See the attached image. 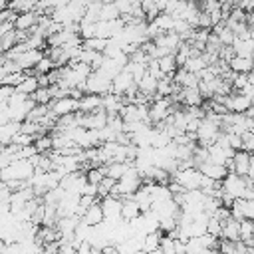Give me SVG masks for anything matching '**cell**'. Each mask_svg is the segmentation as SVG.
Instances as JSON below:
<instances>
[{
    "instance_id": "obj_1",
    "label": "cell",
    "mask_w": 254,
    "mask_h": 254,
    "mask_svg": "<svg viewBox=\"0 0 254 254\" xmlns=\"http://www.w3.org/2000/svg\"><path fill=\"white\" fill-rule=\"evenodd\" d=\"M36 175V167L28 159L14 161L10 167L2 169V181H30Z\"/></svg>"
},
{
    "instance_id": "obj_2",
    "label": "cell",
    "mask_w": 254,
    "mask_h": 254,
    "mask_svg": "<svg viewBox=\"0 0 254 254\" xmlns=\"http://www.w3.org/2000/svg\"><path fill=\"white\" fill-rule=\"evenodd\" d=\"M254 181L250 177H240L236 173H228V177L222 181V189L226 194L234 196V198H244L248 187H252Z\"/></svg>"
},
{
    "instance_id": "obj_3",
    "label": "cell",
    "mask_w": 254,
    "mask_h": 254,
    "mask_svg": "<svg viewBox=\"0 0 254 254\" xmlns=\"http://www.w3.org/2000/svg\"><path fill=\"white\" fill-rule=\"evenodd\" d=\"M111 91H113V79L101 69L93 71L85 81V93L105 95V93H111Z\"/></svg>"
},
{
    "instance_id": "obj_4",
    "label": "cell",
    "mask_w": 254,
    "mask_h": 254,
    "mask_svg": "<svg viewBox=\"0 0 254 254\" xmlns=\"http://www.w3.org/2000/svg\"><path fill=\"white\" fill-rule=\"evenodd\" d=\"M101 202V208H103V214H105V222H109L113 228L123 222V216H121V210H123V200L115 194H109L105 198L99 200Z\"/></svg>"
},
{
    "instance_id": "obj_5",
    "label": "cell",
    "mask_w": 254,
    "mask_h": 254,
    "mask_svg": "<svg viewBox=\"0 0 254 254\" xmlns=\"http://www.w3.org/2000/svg\"><path fill=\"white\" fill-rule=\"evenodd\" d=\"M171 179L181 183L187 190H198L202 187V173L196 167H190V169H185V171H177V173L171 175Z\"/></svg>"
},
{
    "instance_id": "obj_6",
    "label": "cell",
    "mask_w": 254,
    "mask_h": 254,
    "mask_svg": "<svg viewBox=\"0 0 254 254\" xmlns=\"http://www.w3.org/2000/svg\"><path fill=\"white\" fill-rule=\"evenodd\" d=\"M224 105L230 113H246L252 107V99L242 91H232L230 95L224 97Z\"/></svg>"
},
{
    "instance_id": "obj_7",
    "label": "cell",
    "mask_w": 254,
    "mask_h": 254,
    "mask_svg": "<svg viewBox=\"0 0 254 254\" xmlns=\"http://www.w3.org/2000/svg\"><path fill=\"white\" fill-rule=\"evenodd\" d=\"M50 109L56 117H64V115H71L79 111V99L75 97H64V99H54L50 103Z\"/></svg>"
},
{
    "instance_id": "obj_8",
    "label": "cell",
    "mask_w": 254,
    "mask_h": 254,
    "mask_svg": "<svg viewBox=\"0 0 254 254\" xmlns=\"http://www.w3.org/2000/svg\"><path fill=\"white\" fill-rule=\"evenodd\" d=\"M81 127L83 129H95V131H101L107 127V111L101 107L97 109L95 113H83L81 117Z\"/></svg>"
},
{
    "instance_id": "obj_9",
    "label": "cell",
    "mask_w": 254,
    "mask_h": 254,
    "mask_svg": "<svg viewBox=\"0 0 254 254\" xmlns=\"http://www.w3.org/2000/svg\"><path fill=\"white\" fill-rule=\"evenodd\" d=\"M232 216L236 220H254V200L250 198H236L232 208Z\"/></svg>"
},
{
    "instance_id": "obj_10",
    "label": "cell",
    "mask_w": 254,
    "mask_h": 254,
    "mask_svg": "<svg viewBox=\"0 0 254 254\" xmlns=\"http://www.w3.org/2000/svg\"><path fill=\"white\" fill-rule=\"evenodd\" d=\"M250 161H252V155L248 151H236L234 157H232V167L228 171L230 173H236L240 177H248V173H250Z\"/></svg>"
},
{
    "instance_id": "obj_11",
    "label": "cell",
    "mask_w": 254,
    "mask_h": 254,
    "mask_svg": "<svg viewBox=\"0 0 254 254\" xmlns=\"http://www.w3.org/2000/svg\"><path fill=\"white\" fill-rule=\"evenodd\" d=\"M198 171H200L202 175H206L208 179H212V181H224V179L228 177L226 165H216V163H212V161L202 163V165L198 167Z\"/></svg>"
},
{
    "instance_id": "obj_12",
    "label": "cell",
    "mask_w": 254,
    "mask_h": 254,
    "mask_svg": "<svg viewBox=\"0 0 254 254\" xmlns=\"http://www.w3.org/2000/svg\"><path fill=\"white\" fill-rule=\"evenodd\" d=\"M101 107H103V95L85 93V95L79 97V111L81 113H95Z\"/></svg>"
},
{
    "instance_id": "obj_13",
    "label": "cell",
    "mask_w": 254,
    "mask_h": 254,
    "mask_svg": "<svg viewBox=\"0 0 254 254\" xmlns=\"http://www.w3.org/2000/svg\"><path fill=\"white\" fill-rule=\"evenodd\" d=\"M81 220H83L85 224H89V226H99L101 222H105V214H103L101 202H99V200H95V202H93V204L83 212Z\"/></svg>"
},
{
    "instance_id": "obj_14",
    "label": "cell",
    "mask_w": 254,
    "mask_h": 254,
    "mask_svg": "<svg viewBox=\"0 0 254 254\" xmlns=\"http://www.w3.org/2000/svg\"><path fill=\"white\" fill-rule=\"evenodd\" d=\"M133 83H137V81L133 79V75H131L127 69H123V71H121L119 75H115V79H113V93L125 97V93L129 91V87H131Z\"/></svg>"
},
{
    "instance_id": "obj_15",
    "label": "cell",
    "mask_w": 254,
    "mask_h": 254,
    "mask_svg": "<svg viewBox=\"0 0 254 254\" xmlns=\"http://www.w3.org/2000/svg\"><path fill=\"white\" fill-rule=\"evenodd\" d=\"M220 238L228 240V242H238L240 240V220H236L234 216H230L224 224H222V234Z\"/></svg>"
},
{
    "instance_id": "obj_16",
    "label": "cell",
    "mask_w": 254,
    "mask_h": 254,
    "mask_svg": "<svg viewBox=\"0 0 254 254\" xmlns=\"http://www.w3.org/2000/svg\"><path fill=\"white\" fill-rule=\"evenodd\" d=\"M40 22V14L34 10V12H24V14H18L16 18V30H26V32H32Z\"/></svg>"
},
{
    "instance_id": "obj_17",
    "label": "cell",
    "mask_w": 254,
    "mask_h": 254,
    "mask_svg": "<svg viewBox=\"0 0 254 254\" xmlns=\"http://www.w3.org/2000/svg\"><path fill=\"white\" fill-rule=\"evenodd\" d=\"M22 131V123L20 121H10L6 125H0V139H2V147L12 145V139Z\"/></svg>"
},
{
    "instance_id": "obj_18",
    "label": "cell",
    "mask_w": 254,
    "mask_h": 254,
    "mask_svg": "<svg viewBox=\"0 0 254 254\" xmlns=\"http://www.w3.org/2000/svg\"><path fill=\"white\" fill-rule=\"evenodd\" d=\"M121 216L125 222H133L135 218L141 216V206L137 204V200L133 196L129 198H123V210H121Z\"/></svg>"
},
{
    "instance_id": "obj_19",
    "label": "cell",
    "mask_w": 254,
    "mask_h": 254,
    "mask_svg": "<svg viewBox=\"0 0 254 254\" xmlns=\"http://www.w3.org/2000/svg\"><path fill=\"white\" fill-rule=\"evenodd\" d=\"M131 167H133V163L113 161V163L105 165V175H107V177H111V179H115V181H119V179H123V177L129 173V169H131Z\"/></svg>"
},
{
    "instance_id": "obj_20",
    "label": "cell",
    "mask_w": 254,
    "mask_h": 254,
    "mask_svg": "<svg viewBox=\"0 0 254 254\" xmlns=\"http://www.w3.org/2000/svg\"><path fill=\"white\" fill-rule=\"evenodd\" d=\"M214 34L220 38V42H222V46H232L234 44V40H236V34L226 26V20L224 22H220V24H216L214 28Z\"/></svg>"
},
{
    "instance_id": "obj_21",
    "label": "cell",
    "mask_w": 254,
    "mask_h": 254,
    "mask_svg": "<svg viewBox=\"0 0 254 254\" xmlns=\"http://www.w3.org/2000/svg\"><path fill=\"white\" fill-rule=\"evenodd\" d=\"M228 65H230V69H232L234 73H250V71L254 69L252 58H240V56H236Z\"/></svg>"
},
{
    "instance_id": "obj_22",
    "label": "cell",
    "mask_w": 254,
    "mask_h": 254,
    "mask_svg": "<svg viewBox=\"0 0 254 254\" xmlns=\"http://www.w3.org/2000/svg\"><path fill=\"white\" fill-rule=\"evenodd\" d=\"M232 48H234L236 56H240V58H252L254 56V40H240V38H236Z\"/></svg>"
},
{
    "instance_id": "obj_23",
    "label": "cell",
    "mask_w": 254,
    "mask_h": 254,
    "mask_svg": "<svg viewBox=\"0 0 254 254\" xmlns=\"http://www.w3.org/2000/svg\"><path fill=\"white\" fill-rule=\"evenodd\" d=\"M40 89V81H38V75H26V79L16 87V91L20 93H26V95H34L36 91Z\"/></svg>"
},
{
    "instance_id": "obj_24",
    "label": "cell",
    "mask_w": 254,
    "mask_h": 254,
    "mask_svg": "<svg viewBox=\"0 0 254 254\" xmlns=\"http://www.w3.org/2000/svg\"><path fill=\"white\" fill-rule=\"evenodd\" d=\"M159 67H161V71H163L165 75H169V77H173V75L177 73V69H179V65H177V58H175V54H169V56H165V58H161V60H159Z\"/></svg>"
},
{
    "instance_id": "obj_25",
    "label": "cell",
    "mask_w": 254,
    "mask_h": 254,
    "mask_svg": "<svg viewBox=\"0 0 254 254\" xmlns=\"http://www.w3.org/2000/svg\"><path fill=\"white\" fill-rule=\"evenodd\" d=\"M163 236H165V232H163V230H157V232L147 234V236H145V240H143V250H145V252L159 250V248H161V238H163Z\"/></svg>"
},
{
    "instance_id": "obj_26",
    "label": "cell",
    "mask_w": 254,
    "mask_h": 254,
    "mask_svg": "<svg viewBox=\"0 0 254 254\" xmlns=\"http://www.w3.org/2000/svg\"><path fill=\"white\" fill-rule=\"evenodd\" d=\"M117 18H121V12H119V8H117L115 4H103V6H101V14H99V20H105V22H113V20H117Z\"/></svg>"
},
{
    "instance_id": "obj_27",
    "label": "cell",
    "mask_w": 254,
    "mask_h": 254,
    "mask_svg": "<svg viewBox=\"0 0 254 254\" xmlns=\"http://www.w3.org/2000/svg\"><path fill=\"white\" fill-rule=\"evenodd\" d=\"M115 185H117V181H115V179H111V177H105V179H103V181L97 185V194H99L101 198L109 196V194L113 192Z\"/></svg>"
},
{
    "instance_id": "obj_28",
    "label": "cell",
    "mask_w": 254,
    "mask_h": 254,
    "mask_svg": "<svg viewBox=\"0 0 254 254\" xmlns=\"http://www.w3.org/2000/svg\"><path fill=\"white\" fill-rule=\"evenodd\" d=\"M36 103H40V105H50L52 101H54V97H52V93H50V87H40L34 95H30Z\"/></svg>"
},
{
    "instance_id": "obj_29",
    "label": "cell",
    "mask_w": 254,
    "mask_h": 254,
    "mask_svg": "<svg viewBox=\"0 0 254 254\" xmlns=\"http://www.w3.org/2000/svg\"><path fill=\"white\" fill-rule=\"evenodd\" d=\"M16 44H18L16 30H14V32H10V34H6V36H0V50H2V54L10 52V50H12Z\"/></svg>"
},
{
    "instance_id": "obj_30",
    "label": "cell",
    "mask_w": 254,
    "mask_h": 254,
    "mask_svg": "<svg viewBox=\"0 0 254 254\" xmlns=\"http://www.w3.org/2000/svg\"><path fill=\"white\" fill-rule=\"evenodd\" d=\"M26 71H18V73H10V75H4V77H0V81H2V85H12V87H18L24 79H26Z\"/></svg>"
},
{
    "instance_id": "obj_31",
    "label": "cell",
    "mask_w": 254,
    "mask_h": 254,
    "mask_svg": "<svg viewBox=\"0 0 254 254\" xmlns=\"http://www.w3.org/2000/svg\"><path fill=\"white\" fill-rule=\"evenodd\" d=\"M14 93H16V87H12V85H2V87H0V101H2V103H8Z\"/></svg>"
},
{
    "instance_id": "obj_32",
    "label": "cell",
    "mask_w": 254,
    "mask_h": 254,
    "mask_svg": "<svg viewBox=\"0 0 254 254\" xmlns=\"http://www.w3.org/2000/svg\"><path fill=\"white\" fill-rule=\"evenodd\" d=\"M246 24H248V26L254 30V12H250V14L246 16Z\"/></svg>"
},
{
    "instance_id": "obj_33",
    "label": "cell",
    "mask_w": 254,
    "mask_h": 254,
    "mask_svg": "<svg viewBox=\"0 0 254 254\" xmlns=\"http://www.w3.org/2000/svg\"><path fill=\"white\" fill-rule=\"evenodd\" d=\"M246 117H250V119L254 121V107H250V109L246 111Z\"/></svg>"
},
{
    "instance_id": "obj_34",
    "label": "cell",
    "mask_w": 254,
    "mask_h": 254,
    "mask_svg": "<svg viewBox=\"0 0 254 254\" xmlns=\"http://www.w3.org/2000/svg\"><path fill=\"white\" fill-rule=\"evenodd\" d=\"M147 254H165V252L159 248V250H153V252H147Z\"/></svg>"
},
{
    "instance_id": "obj_35",
    "label": "cell",
    "mask_w": 254,
    "mask_h": 254,
    "mask_svg": "<svg viewBox=\"0 0 254 254\" xmlns=\"http://www.w3.org/2000/svg\"><path fill=\"white\" fill-rule=\"evenodd\" d=\"M103 4H115V0H101Z\"/></svg>"
},
{
    "instance_id": "obj_36",
    "label": "cell",
    "mask_w": 254,
    "mask_h": 254,
    "mask_svg": "<svg viewBox=\"0 0 254 254\" xmlns=\"http://www.w3.org/2000/svg\"><path fill=\"white\" fill-rule=\"evenodd\" d=\"M75 254H79V252H77V250H75Z\"/></svg>"
}]
</instances>
